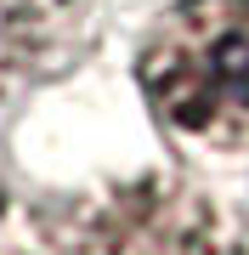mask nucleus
I'll return each instance as SVG.
<instances>
[{
  "instance_id": "obj_1",
  "label": "nucleus",
  "mask_w": 249,
  "mask_h": 255,
  "mask_svg": "<svg viewBox=\"0 0 249 255\" xmlns=\"http://www.w3.org/2000/svg\"><path fill=\"white\" fill-rule=\"evenodd\" d=\"M136 80L193 153H249V0H175L148 28Z\"/></svg>"
},
{
  "instance_id": "obj_2",
  "label": "nucleus",
  "mask_w": 249,
  "mask_h": 255,
  "mask_svg": "<svg viewBox=\"0 0 249 255\" xmlns=\"http://www.w3.org/2000/svg\"><path fill=\"white\" fill-rule=\"evenodd\" d=\"M80 255H238V244L204 193L142 176L91 204L80 221Z\"/></svg>"
},
{
  "instance_id": "obj_3",
  "label": "nucleus",
  "mask_w": 249,
  "mask_h": 255,
  "mask_svg": "<svg viewBox=\"0 0 249 255\" xmlns=\"http://www.w3.org/2000/svg\"><path fill=\"white\" fill-rule=\"evenodd\" d=\"M0 255H28V250H17V244H6V238H0Z\"/></svg>"
}]
</instances>
